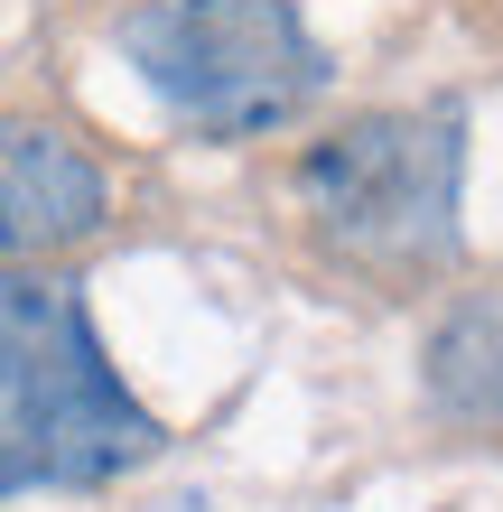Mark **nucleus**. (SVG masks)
I'll return each mask as SVG.
<instances>
[{
  "label": "nucleus",
  "mask_w": 503,
  "mask_h": 512,
  "mask_svg": "<svg viewBox=\"0 0 503 512\" xmlns=\"http://www.w3.org/2000/svg\"><path fill=\"white\" fill-rule=\"evenodd\" d=\"M457 112H364L299 159V205L373 280H429L457 261Z\"/></svg>",
  "instance_id": "obj_3"
},
{
  "label": "nucleus",
  "mask_w": 503,
  "mask_h": 512,
  "mask_svg": "<svg viewBox=\"0 0 503 512\" xmlns=\"http://www.w3.org/2000/svg\"><path fill=\"white\" fill-rule=\"evenodd\" d=\"M159 457V419L122 391L66 280L0 261V503L38 485H112Z\"/></svg>",
  "instance_id": "obj_1"
},
{
  "label": "nucleus",
  "mask_w": 503,
  "mask_h": 512,
  "mask_svg": "<svg viewBox=\"0 0 503 512\" xmlns=\"http://www.w3.org/2000/svg\"><path fill=\"white\" fill-rule=\"evenodd\" d=\"M112 187L66 131L47 122H0V261L66 252L84 233H103Z\"/></svg>",
  "instance_id": "obj_4"
},
{
  "label": "nucleus",
  "mask_w": 503,
  "mask_h": 512,
  "mask_svg": "<svg viewBox=\"0 0 503 512\" xmlns=\"http://www.w3.org/2000/svg\"><path fill=\"white\" fill-rule=\"evenodd\" d=\"M429 401L466 429H503V289L466 298L429 336Z\"/></svg>",
  "instance_id": "obj_5"
},
{
  "label": "nucleus",
  "mask_w": 503,
  "mask_h": 512,
  "mask_svg": "<svg viewBox=\"0 0 503 512\" xmlns=\"http://www.w3.org/2000/svg\"><path fill=\"white\" fill-rule=\"evenodd\" d=\"M122 56L177 122L252 140L327 94V47L299 0H140L122 10Z\"/></svg>",
  "instance_id": "obj_2"
}]
</instances>
